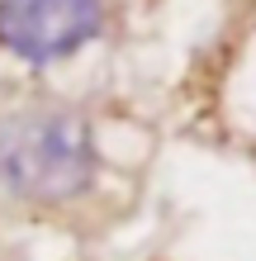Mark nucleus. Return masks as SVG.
<instances>
[{"label":"nucleus","instance_id":"f257e3e1","mask_svg":"<svg viewBox=\"0 0 256 261\" xmlns=\"http://www.w3.org/2000/svg\"><path fill=\"white\" fill-rule=\"evenodd\" d=\"M100 176L90 119L67 105L0 110V195L24 204H71Z\"/></svg>","mask_w":256,"mask_h":261},{"label":"nucleus","instance_id":"f03ea898","mask_svg":"<svg viewBox=\"0 0 256 261\" xmlns=\"http://www.w3.org/2000/svg\"><path fill=\"white\" fill-rule=\"evenodd\" d=\"M100 29L104 0H0V48L34 67L81 53Z\"/></svg>","mask_w":256,"mask_h":261}]
</instances>
